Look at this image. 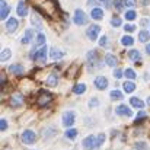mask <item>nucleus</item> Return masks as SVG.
Listing matches in <instances>:
<instances>
[{"instance_id": "nucleus-43", "label": "nucleus", "mask_w": 150, "mask_h": 150, "mask_svg": "<svg viewBox=\"0 0 150 150\" xmlns=\"http://www.w3.org/2000/svg\"><path fill=\"white\" fill-rule=\"evenodd\" d=\"M114 76H115L117 79H120V77L122 76V71H121L120 69H115V70H114Z\"/></svg>"}, {"instance_id": "nucleus-14", "label": "nucleus", "mask_w": 150, "mask_h": 150, "mask_svg": "<svg viewBox=\"0 0 150 150\" xmlns=\"http://www.w3.org/2000/svg\"><path fill=\"white\" fill-rule=\"evenodd\" d=\"M22 103H23V96H22L21 93H16V95L12 96V99H10V105H12V106L16 108V106H21Z\"/></svg>"}, {"instance_id": "nucleus-28", "label": "nucleus", "mask_w": 150, "mask_h": 150, "mask_svg": "<svg viewBox=\"0 0 150 150\" xmlns=\"http://www.w3.org/2000/svg\"><path fill=\"white\" fill-rule=\"evenodd\" d=\"M150 38V34L147 31H142L140 34H139V40H140V42H147Z\"/></svg>"}, {"instance_id": "nucleus-36", "label": "nucleus", "mask_w": 150, "mask_h": 150, "mask_svg": "<svg viewBox=\"0 0 150 150\" xmlns=\"http://www.w3.org/2000/svg\"><path fill=\"white\" fill-rule=\"evenodd\" d=\"M121 23H122V22H121V19H120L118 16H114V18L111 19V25L115 26V28H117V26H121Z\"/></svg>"}, {"instance_id": "nucleus-10", "label": "nucleus", "mask_w": 150, "mask_h": 150, "mask_svg": "<svg viewBox=\"0 0 150 150\" xmlns=\"http://www.w3.org/2000/svg\"><path fill=\"white\" fill-rule=\"evenodd\" d=\"M16 10H18V15H19L21 18H25V16L28 15V4L22 0V1L18 3V9H16Z\"/></svg>"}, {"instance_id": "nucleus-44", "label": "nucleus", "mask_w": 150, "mask_h": 150, "mask_svg": "<svg viewBox=\"0 0 150 150\" xmlns=\"http://www.w3.org/2000/svg\"><path fill=\"white\" fill-rule=\"evenodd\" d=\"M98 105H99V100L96 99V98L95 99H91V102H89V106H98Z\"/></svg>"}, {"instance_id": "nucleus-38", "label": "nucleus", "mask_w": 150, "mask_h": 150, "mask_svg": "<svg viewBox=\"0 0 150 150\" xmlns=\"http://www.w3.org/2000/svg\"><path fill=\"white\" fill-rule=\"evenodd\" d=\"M146 147H147V146H146V143H144V142H143V143H142V142L136 143V149L137 150H146Z\"/></svg>"}, {"instance_id": "nucleus-20", "label": "nucleus", "mask_w": 150, "mask_h": 150, "mask_svg": "<svg viewBox=\"0 0 150 150\" xmlns=\"http://www.w3.org/2000/svg\"><path fill=\"white\" fill-rule=\"evenodd\" d=\"M45 83H47V85H48L50 88H54V86H57V83H58V77H57V74H50V76L47 77Z\"/></svg>"}, {"instance_id": "nucleus-4", "label": "nucleus", "mask_w": 150, "mask_h": 150, "mask_svg": "<svg viewBox=\"0 0 150 150\" xmlns=\"http://www.w3.org/2000/svg\"><path fill=\"white\" fill-rule=\"evenodd\" d=\"M99 32H100V26L99 25H92V26H89V28H88L86 35H88V38H89L91 41H95V40L98 38Z\"/></svg>"}, {"instance_id": "nucleus-21", "label": "nucleus", "mask_w": 150, "mask_h": 150, "mask_svg": "<svg viewBox=\"0 0 150 150\" xmlns=\"http://www.w3.org/2000/svg\"><path fill=\"white\" fill-rule=\"evenodd\" d=\"M105 63H106L109 67H115V66H117V58H115V55L106 54V55H105Z\"/></svg>"}, {"instance_id": "nucleus-42", "label": "nucleus", "mask_w": 150, "mask_h": 150, "mask_svg": "<svg viewBox=\"0 0 150 150\" xmlns=\"http://www.w3.org/2000/svg\"><path fill=\"white\" fill-rule=\"evenodd\" d=\"M125 1V6H128V7H134L136 6V0H124Z\"/></svg>"}, {"instance_id": "nucleus-30", "label": "nucleus", "mask_w": 150, "mask_h": 150, "mask_svg": "<svg viewBox=\"0 0 150 150\" xmlns=\"http://www.w3.org/2000/svg\"><path fill=\"white\" fill-rule=\"evenodd\" d=\"M111 98H112V99H115V100L122 99V92H121V91H118V89L111 91Z\"/></svg>"}, {"instance_id": "nucleus-12", "label": "nucleus", "mask_w": 150, "mask_h": 150, "mask_svg": "<svg viewBox=\"0 0 150 150\" xmlns=\"http://www.w3.org/2000/svg\"><path fill=\"white\" fill-rule=\"evenodd\" d=\"M95 86H96L99 91L106 89V86H108V80H106V77H103V76L96 77V79H95Z\"/></svg>"}, {"instance_id": "nucleus-16", "label": "nucleus", "mask_w": 150, "mask_h": 150, "mask_svg": "<svg viewBox=\"0 0 150 150\" xmlns=\"http://www.w3.org/2000/svg\"><path fill=\"white\" fill-rule=\"evenodd\" d=\"M63 55H64V52L61 50H58V48H55V47H52L50 50V57L52 60H60Z\"/></svg>"}, {"instance_id": "nucleus-24", "label": "nucleus", "mask_w": 150, "mask_h": 150, "mask_svg": "<svg viewBox=\"0 0 150 150\" xmlns=\"http://www.w3.org/2000/svg\"><path fill=\"white\" fill-rule=\"evenodd\" d=\"M130 102H131V105H133V106H136V108H140V109H143V108H144V102H143L142 99H139V98H131Z\"/></svg>"}, {"instance_id": "nucleus-8", "label": "nucleus", "mask_w": 150, "mask_h": 150, "mask_svg": "<svg viewBox=\"0 0 150 150\" xmlns=\"http://www.w3.org/2000/svg\"><path fill=\"white\" fill-rule=\"evenodd\" d=\"M95 136H89V137H86L85 140H83V143H82V146L85 147V149H89V150H95Z\"/></svg>"}, {"instance_id": "nucleus-39", "label": "nucleus", "mask_w": 150, "mask_h": 150, "mask_svg": "<svg viewBox=\"0 0 150 150\" xmlns=\"http://www.w3.org/2000/svg\"><path fill=\"white\" fill-rule=\"evenodd\" d=\"M99 45L100 47H106V45H108V38H106V37H102V38H100Z\"/></svg>"}, {"instance_id": "nucleus-3", "label": "nucleus", "mask_w": 150, "mask_h": 150, "mask_svg": "<svg viewBox=\"0 0 150 150\" xmlns=\"http://www.w3.org/2000/svg\"><path fill=\"white\" fill-rule=\"evenodd\" d=\"M73 21H74L76 25H85V23H88V16H86V13H85L83 10L77 9V10L74 12V18H73Z\"/></svg>"}, {"instance_id": "nucleus-23", "label": "nucleus", "mask_w": 150, "mask_h": 150, "mask_svg": "<svg viewBox=\"0 0 150 150\" xmlns=\"http://www.w3.org/2000/svg\"><path fill=\"white\" fill-rule=\"evenodd\" d=\"M121 44H122V45H125V47H130V45H133V44H134V40H133V37H131V35H125V37H122V38H121Z\"/></svg>"}, {"instance_id": "nucleus-34", "label": "nucleus", "mask_w": 150, "mask_h": 150, "mask_svg": "<svg viewBox=\"0 0 150 150\" xmlns=\"http://www.w3.org/2000/svg\"><path fill=\"white\" fill-rule=\"evenodd\" d=\"M125 19L127 21H133V19H136V12L131 9V10H128V12H125Z\"/></svg>"}, {"instance_id": "nucleus-25", "label": "nucleus", "mask_w": 150, "mask_h": 150, "mask_svg": "<svg viewBox=\"0 0 150 150\" xmlns=\"http://www.w3.org/2000/svg\"><path fill=\"white\" fill-rule=\"evenodd\" d=\"M73 92H74L76 95H80V93H85V92H86V86H85L83 83H79V85H76V86L73 88Z\"/></svg>"}, {"instance_id": "nucleus-22", "label": "nucleus", "mask_w": 150, "mask_h": 150, "mask_svg": "<svg viewBox=\"0 0 150 150\" xmlns=\"http://www.w3.org/2000/svg\"><path fill=\"white\" fill-rule=\"evenodd\" d=\"M122 88H124V91H125L127 93H133V92L136 91V85H134L133 82H124Z\"/></svg>"}, {"instance_id": "nucleus-32", "label": "nucleus", "mask_w": 150, "mask_h": 150, "mask_svg": "<svg viewBox=\"0 0 150 150\" xmlns=\"http://www.w3.org/2000/svg\"><path fill=\"white\" fill-rule=\"evenodd\" d=\"M76 136H77V131H76L74 128L67 130V133H66V137H67V139H70V140H74V139H76Z\"/></svg>"}, {"instance_id": "nucleus-26", "label": "nucleus", "mask_w": 150, "mask_h": 150, "mask_svg": "<svg viewBox=\"0 0 150 150\" xmlns=\"http://www.w3.org/2000/svg\"><path fill=\"white\" fill-rule=\"evenodd\" d=\"M128 58L133 60V61H139V60H140V52H139L137 50L128 51Z\"/></svg>"}, {"instance_id": "nucleus-40", "label": "nucleus", "mask_w": 150, "mask_h": 150, "mask_svg": "<svg viewBox=\"0 0 150 150\" xmlns=\"http://www.w3.org/2000/svg\"><path fill=\"white\" fill-rule=\"evenodd\" d=\"M124 29H125V32H133V31L136 29V26H134V25H131V23H128V25H125V26H124Z\"/></svg>"}, {"instance_id": "nucleus-35", "label": "nucleus", "mask_w": 150, "mask_h": 150, "mask_svg": "<svg viewBox=\"0 0 150 150\" xmlns=\"http://www.w3.org/2000/svg\"><path fill=\"white\" fill-rule=\"evenodd\" d=\"M32 23H34L35 26H38V28L41 26V19H40V16H38L37 13L32 15Z\"/></svg>"}, {"instance_id": "nucleus-45", "label": "nucleus", "mask_w": 150, "mask_h": 150, "mask_svg": "<svg viewBox=\"0 0 150 150\" xmlns=\"http://www.w3.org/2000/svg\"><path fill=\"white\" fill-rule=\"evenodd\" d=\"M144 117H146V112L140 111V112H139V115H137V121H140V120H142V118H144Z\"/></svg>"}, {"instance_id": "nucleus-17", "label": "nucleus", "mask_w": 150, "mask_h": 150, "mask_svg": "<svg viewBox=\"0 0 150 150\" xmlns=\"http://www.w3.org/2000/svg\"><path fill=\"white\" fill-rule=\"evenodd\" d=\"M91 16H92L95 21H99V19L103 18V10H102L100 7H93L92 12H91Z\"/></svg>"}, {"instance_id": "nucleus-1", "label": "nucleus", "mask_w": 150, "mask_h": 150, "mask_svg": "<svg viewBox=\"0 0 150 150\" xmlns=\"http://www.w3.org/2000/svg\"><path fill=\"white\" fill-rule=\"evenodd\" d=\"M35 6H37L40 10L45 12V15L50 16V18H55V16H57L58 7H57L55 0H35Z\"/></svg>"}, {"instance_id": "nucleus-31", "label": "nucleus", "mask_w": 150, "mask_h": 150, "mask_svg": "<svg viewBox=\"0 0 150 150\" xmlns=\"http://www.w3.org/2000/svg\"><path fill=\"white\" fill-rule=\"evenodd\" d=\"M45 44V35L44 34H38L37 35V47H42Z\"/></svg>"}, {"instance_id": "nucleus-37", "label": "nucleus", "mask_w": 150, "mask_h": 150, "mask_svg": "<svg viewBox=\"0 0 150 150\" xmlns=\"http://www.w3.org/2000/svg\"><path fill=\"white\" fill-rule=\"evenodd\" d=\"M124 4H125V1H124V0H115V7H117L118 10H122Z\"/></svg>"}, {"instance_id": "nucleus-47", "label": "nucleus", "mask_w": 150, "mask_h": 150, "mask_svg": "<svg viewBox=\"0 0 150 150\" xmlns=\"http://www.w3.org/2000/svg\"><path fill=\"white\" fill-rule=\"evenodd\" d=\"M146 51H147V54H150V44H147V47H146Z\"/></svg>"}, {"instance_id": "nucleus-6", "label": "nucleus", "mask_w": 150, "mask_h": 150, "mask_svg": "<svg viewBox=\"0 0 150 150\" xmlns=\"http://www.w3.org/2000/svg\"><path fill=\"white\" fill-rule=\"evenodd\" d=\"M73 124H74V112H70V111L64 112L63 114V125L64 127H71Z\"/></svg>"}, {"instance_id": "nucleus-48", "label": "nucleus", "mask_w": 150, "mask_h": 150, "mask_svg": "<svg viewBox=\"0 0 150 150\" xmlns=\"http://www.w3.org/2000/svg\"><path fill=\"white\" fill-rule=\"evenodd\" d=\"M143 4L146 6V4H149V0H143Z\"/></svg>"}, {"instance_id": "nucleus-27", "label": "nucleus", "mask_w": 150, "mask_h": 150, "mask_svg": "<svg viewBox=\"0 0 150 150\" xmlns=\"http://www.w3.org/2000/svg\"><path fill=\"white\" fill-rule=\"evenodd\" d=\"M10 55H12V51L9 50V48H4V50L1 51V54H0V60L1 61H7L10 58Z\"/></svg>"}, {"instance_id": "nucleus-18", "label": "nucleus", "mask_w": 150, "mask_h": 150, "mask_svg": "<svg viewBox=\"0 0 150 150\" xmlns=\"http://www.w3.org/2000/svg\"><path fill=\"white\" fill-rule=\"evenodd\" d=\"M9 71L13 73V74L21 76V74H23V67H22L21 64H12V66L9 67Z\"/></svg>"}, {"instance_id": "nucleus-41", "label": "nucleus", "mask_w": 150, "mask_h": 150, "mask_svg": "<svg viewBox=\"0 0 150 150\" xmlns=\"http://www.w3.org/2000/svg\"><path fill=\"white\" fill-rule=\"evenodd\" d=\"M6 128H7V122H6V120H1V121H0V130L4 131Z\"/></svg>"}, {"instance_id": "nucleus-5", "label": "nucleus", "mask_w": 150, "mask_h": 150, "mask_svg": "<svg viewBox=\"0 0 150 150\" xmlns=\"http://www.w3.org/2000/svg\"><path fill=\"white\" fill-rule=\"evenodd\" d=\"M35 140H37V136H35L34 131L26 130V131L22 133V142H23L25 144H32V143H35Z\"/></svg>"}, {"instance_id": "nucleus-49", "label": "nucleus", "mask_w": 150, "mask_h": 150, "mask_svg": "<svg viewBox=\"0 0 150 150\" xmlns=\"http://www.w3.org/2000/svg\"><path fill=\"white\" fill-rule=\"evenodd\" d=\"M147 103H149V105H150V98H149V99H147Z\"/></svg>"}, {"instance_id": "nucleus-29", "label": "nucleus", "mask_w": 150, "mask_h": 150, "mask_svg": "<svg viewBox=\"0 0 150 150\" xmlns=\"http://www.w3.org/2000/svg\"><path fill=\"white\" fill-rule=\"evenodd\" d=\"M105 142V136L103 134H99L96 139H95V150L96 149H99L100 146H102V143Z\"/></svg>"}, {"instance_id": "nucleus-33", "label": "nucleus", "mask_w": 150, "mask_h": 150, "mask_svg": "<svg viewBox=\"0 0 150 150\" xmlns=\"http://www.w3.org/2000/svg\"><path fill=\"white\" fill-rule=\"evenodd\" d=\"M124 74H125L127 79H136V71H134L133 69H127V70L124 71Z\"/></svg>"}, {"instance_id": "nucleus-7", "label": "nucleus", "mask_w": 150, "mask_h": 150, "mask_svg": "<svg viewBox=\"0 0 150 150\" xmlns=\"http://www.w3.org/2000/svg\"><path fill=\"white\" fill-rule=\"evenodd\" d=\"M47 47L45 45H42L41 47V50L37 51V52H34V55H32V58L34 60H37V61H44L45 58H47Z\"/></svg>"}, {"instance_id": "nucleus-9", "label": "nucleus", "mask_w": 150, "mask_h": 150, "mask_svg": "<svg viewBox=\"0 0 150 150\" xmlns=\"http://www.w3.org/2000/svg\"><path fill=\"white\" fill-rule=\"evenodd\" d=\"M18 25H19L18 19H16V18H10V19L6 22V29H7V32H15V31L18 29Z\"/></svg>"}, {"instance_id": "nucleus-46", "label": "nucleus", "mask_w": 150, "mask_h": 150, "mask_svg": "<svg viewBox=\"0 0 150 150\" xmlns=\"http://www.w3.org/2000/svg\"><path fill=\"white\" fill-rule=\"evenodd\" d=\"M0 83H1V85L6 83V76H4V74H1V77H0Z\"/></svg>"}, {"instance_id": "nucleus-13", "label": "nucleus", "mask_w": 150, "mask_h": 150, "mask_svg": "<svg viewBox=\"0 0 150 150\" xmlns=\"http://www.w3.org/2000/svg\"><path fill=\"white\" fill-rule=\"evenodd\" d=\"M86 58H88V64H89V67L92 69V67L95 66V63L98 61V52H96V51H93V50L89 51Z\"/></svg>"}, {"instance_id": "nucleus-50", "label": "nucleus", "mask_w": 150, "mask_h": 150, "mask_svg": "<svg viewBox=\"0 0 150 150\" xmlns=\"http://www.w3.org/2000/svg\"><path fill=\"white\" fill-rule=\"evenodd\" d=\"M99 1H106V0H99Z\"/></svg>"}, {"instance_id": "nucleus-11", "label": "nucleus", "mask_w": 150, "mask_h": 150, "mask_svg": "<svg viewBox=\"0 0 150 150\" xmlns=\"http://www.w3.org/2000/svg\"><path fill=\"white\" fill-rule=\"evenodd\" d=\"M115 112H117L118 115H127V117H131V115H133L131 109H130L128 106H125V105H120V106H117V108H115Z\"/></svg>"}, {"instance_id": "nucleus-15", "label": "nucleus", "mask_w": 150, "mask_h": 150, "mask_svg": "<svg viewBox=\"0 0 150 150\" xmlns=\"http://www.w3.org/2000/svg\"><path fill=\"white\" fill-rule=\"evenodd\" d=\"M9 10H10V9H9V6L6 4V1L1 0V1H0V18H1V19H6L7 15H9Z\"/></svg>"}, {"instance_id": "nucleus-19", "label": "nucleus", "mask_w": 150, "mask_h": 150, "mask_svg": "<svg viewBox=\"0 0 150 150\" xmlns=\"http://www.w3.org/2000/svg\"><path fill=\"white\" fill-rule=\"evenodd\" d=\"M32 37H34V31L32 29H26L25 34H23V37H22V44H29L31 40H32Z\"/></svg>"}, {"instance_id": "nucleus-2", "label": "nucleus", "mask_w": 150, "mask_h": 150, "mask_svg": "<svg viewBox=\"0 0 150 150\" xmlns=\"http://www.w3.org/2000/svg\"><path fill=\"white\" fill-rule=\"evenodd\" d=\"M51 100H52V95H51L50 92H47V91H41L40 95H38L37 103H38V106H47Z\"/></svg>"}]
</instances>
